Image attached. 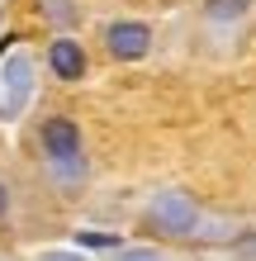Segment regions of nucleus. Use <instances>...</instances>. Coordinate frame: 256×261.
Masks as SVG:
<instances>
[{"label":"nucleus","instance_id":"1","mask_svg":"<svg viewBox=\"0 0 256 261\" xmlns=\"http://www.w3.org/2000/svg\"><path fill=\"white\" fill-rule=\"evenodd\" d=\"M143 223L152 228L157 238H200L204 228V209L190 190H157L152 199L143 204Z\"/></svg>","mask_w":256,"mask_h":261},{"label":"nucleus","instance_id":"2","mask_svg":"<svg viewBox=\"0 0 256 261\" xmlns=\"http://www.w3.org/2000/svg\"><path fill=\"white\" fill-rule=\"evenodd\" d=\"M38 143H43V157H48L57 171H86V162H81V128H76V119H67V114L43 119Z\"/></svg>","mask_w":256,"mask_h":261},{"label":"nucleus","instance_id":"3","mask_svg":"<svg viewBox=\"0 0 256 261\" xmlns=\"http://www.w3.org/2000/svg\"><path fill=\"white\" fill-rule=\"evenodd\" d=\"M104 48H109L114 62H138V57L152 53V29L143 19H114L104 29Z\"/></svg>","mask_w":256,"mask_h":261},{"label":"nucleus","instance_id":"4","mask_svg":"<svg viewBox=\"0 0 256 261\" xmlns=\"http://www.w3.org/2000/svg\"><path fill=\"white\" fill-rule=\"evenodd\" d=\"M86 67L90 62H86V48L76 38H52L48 43V71L57 76V81H81Z\"/></svg>","mask_w":256,"mask_h":261},{"label":"nucleus","instance_id":"5","mask_svg":"<svg viewBox=\"0 0 256 261\" xmlns=\"http://www.w3.org/2000/svg\"><path fill=\"white\" fill-rule=\"evenodd\" d=\"M29 76H34V62H29V57H10V62H5V90H10L5 114H14V110L29 100V86H34Z\"/></svg>","mask_w":256,"mask_h":261},{"label":"nucleus","instance_id":"6","mask_svg":"<svg viewBox=\"0 0 256 261\" xmlns=\"http://www.w3.org/2000/svg\"><path fill=\"white\" fill-rule=\"evenodd\" d=\"M200 10H204V19H214V24H237V19H247L251 0H200Z\"/></svg>","mask_w":256,"mask_h":261},{"label":"nucleus","instance_id":"7","mask_svg":"<svg viewBox=\"0 0 256 261\" xmlns=\"http://www.w3.org/2000/svg\"><path fill=\"white\" fill-rule=\"evenodd\" d=\"M114 261H171V256L161 252V247H124Z\"/></svg>","mask_w":256,"mask_h":261},{"label":"nucleus","instance_id":"8","mask_svg":"<svg viewBox=\"0 0 256 261\" xmlns=\"http://www.w3.org/2000/svg\"><path fill=\"white\" fill-rule=\"evenodd\" d=\"M233 252H237V261H256V233H242L233 242Z\"/></svg>","mask_w":256,"mask_h":261},{"label":"nucleus","instance_id":"9","mask_svg":"<svg viewBox=\"0 0 256 261\" xmlns=\"http://www.w3.org/2000/svg\"><path fill=\"white\" fill-rule=\"evenodd\" d=\"M10 204H14V195H10V186H5V180H0V219L10 214Z\"/></svg>","mask_w":256,"mask_h":261},{"label":"nucleus","instance_id":"10","mask_svg":"<svg viewBox=\"0 0 256 261\" xmlns=\"http://www.w3.org/2000/svg\"><path fill=\"white\" fill-rule=\"evenodd\" d=\"M0 261H14V256H10V252H0Z\"/></svg>","mask_w":256,"mask_h":261}]
</instances>
